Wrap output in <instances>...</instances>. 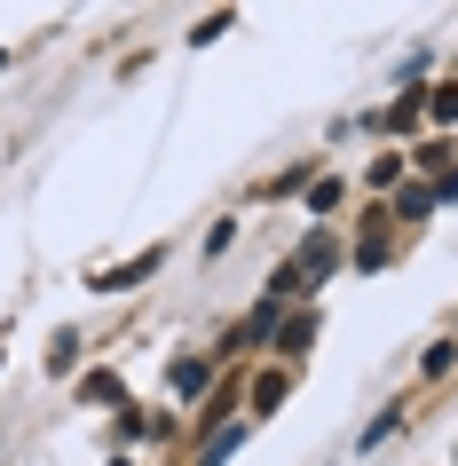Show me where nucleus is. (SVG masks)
<instances>
[{
  "label": "nucleus",
  "instance_id": "nucleus-1",
  "mask_svg": "<svg viewBox=\"0 0 458 466\" xmlns=\"http://www.w3.org/2000/svg\"><path fill=\"white\" fill-rule=\"evenodd\" d=\"M150 269H158V253H143V261H135V269H111V277H103V293H127V285H143Z\"/></svg>",
  "mask_w": 458,
  "mask_h": 466
},
{
  "label": "nucleus",
  "instance_id": "nucleus-2",
  "mask_svg": "<svg viewBox=\"0 0 458 466\" xmlns=\"http://www.w3.org/2000/svg\"><path fill=\"white\" fill-rule=\"evenodd\" d=\"M238 442H245L238 427H229V435H214V442H206V466H221V459H229V451H238Z\"/></svg>",
  "mask_w": 458,
  "mask_h": 466
}]
</instances>
